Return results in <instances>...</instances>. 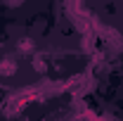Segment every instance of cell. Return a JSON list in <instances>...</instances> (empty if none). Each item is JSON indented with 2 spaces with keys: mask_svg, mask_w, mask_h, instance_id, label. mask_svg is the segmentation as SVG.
<instances>
[{
  "mask_svg": "<svg viewBox=\"0 0 123 121\" xmlns=\"http://www.w3.org/2000/svg\"><path fill=\"white\" fill-rule=\"evenodd\" d=\"M17 62H14V57H2L0 60V76H14L17 74Z\"/></svg>",
  "mask_w": 123,
  "mask_h": 121,
  "instance_id": "1",
  "label": "cell"
},
{
  "mask_svg": "<svg viewBox=\"0 0 123 121\" xmlns=\"http://www.w3.org/2000/svg\"><path fill=\"white\" fill-rule=\"evenodd\" d=\"M17 50H19V55H33V50H36L33 38H29V36H21V38L17 40Z\"/></svg>",
  "mask_w": 123,
  "mask_h": 121,
  "instance_id": "2",
  "label": "cell"
},
{
  "mask_svg": "<svg viewBox=\"0 0 123 121\" xmlns=\"http://www.w3.org/2000/svg\"><path fill=\"white\" fill-rule=\"evenodd\" d=\"M33 67H36V71H40V74H43V71H45V69H47L45 60H43L40 55H36V57H33Z\"/></svg>",
  "mask_w": 123,
  "mask_h": 121,
  "instance_id": "3",
  "label": "cell"
}]
</instances>
